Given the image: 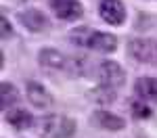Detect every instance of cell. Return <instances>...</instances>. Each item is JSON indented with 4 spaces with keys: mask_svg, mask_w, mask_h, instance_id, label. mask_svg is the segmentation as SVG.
Segmentation results:
<instances>
[{
    "mask_svg": "<svg viewBox=\"0 0 157 138\" xmlns=\"http://www.w3.org/2000/svg\"><path fill=\"white\" fill-rule=\"evenodd\" d=\"M92 96L97 100H101V103H109V100L115 99V90H111V88H107V86H101L92 92Z\"/></svg>",
    "mask_w": 157,
    "mask_h": 138,
    "instance_id": "obj_14",
    "label": "cell"
},
{
    "mask_svg": "<svg viewBox=\"0 0 157 138\" xmlns=\"http://www.w3.org/2000/svg\"><path fill=\"white\" fill-rule=\"evenodd\" d=\"M134 94L140 100H149V103H157V80L151 75H143L136 80L134 84Z\"/></svg>",
    "mask_w": 157,
    "mask_h": 138,
    "instance_id": "obj_9",
    "label": "cell"
},
{
    "mask_svg": "<svg viewBox=\"0 0 157 138\" xmlns=\"http://www.w3.org/2000/svg\"><path fill=\"white\" fill-rule=\"evenodd\" d=\"M25 92H27V100L38 109H48L52 105V96L48 94V90L44 86H40V84H36V82H27Z\"/></svg>",
    "mask_w": 157,
    "mask_h": 138,
    "instance_id": "obj_8",
    "label": "cell"
},
{
    "mask_svg": "<svg viewBox=\"0 0 157 138\" xmlns=\"http://www.w3.org/2000/svg\"><path fill=\"white\" fill-rule=\"evenodd\" d=\"M94 119H97V124L103 130H121L126 125L121 117H117V115H113V113H109V111H97Z\"/></svg>",
    "mask_w": 157,
    "mask_h": 138,
    "instance_id": "obj_12",
    "label": "cell"
},
{
    "mask_svg": "<svg viewBox=\"0 0 157 138\" xmlns=\"http://www.w3.org/2000/svg\"><path fill=\"white\" fill-rule=\"evenodd\" d=\"M38 132L44 138H69L75 134V121L67 115H59V113H50L44 115L36 121Z\"/></svg>",
    "mask_w": 157,
    "mask_h": 138,
    "instance_id": "obj_2",
    "label": "cell"
},
{
    "mask_svg": "<svg viewBox=\"0 0 157 138\" xmlns=\"http://www.w3.org/2000/svg\"><path fill=\"white\" fill-rule=\"evenodd\" d=\"M9 32H11L9 29V21H6V17H2V38L9 36Z\"/></svg>",
    "mask_w": 157,
    "mask_h": 138,
    "instance_id": "obj_16",
    "label": "cell"
},
{
    "mask_svg": "<svg viewBox=\"0 0 157 138\" xmlns=\"http://www.w3.org/2000/svg\"><path fill=\"white\" fill-rule=\"evenodd\" d=\"M50 9L63 21H75L84 13L80 0H50Z\"/></svg>",
    "mask_w": 157,
    "mask_h": 138,
    "instance_id": "obj_6",
    "label": "cell"
},
{
    "mask_svg": "<svg viewBox=\"0 0 157 138\" xmlns=\"http://www.w3.org/2000/svg\"><path fill=\"white\" fill-rule=\"evenodd\" d=\"M80 46H88V48L97 50V52H113L117 48V38L113 34H105V32H92L88 27H78L73 29L69 36Z\"/></svg>",
    "mask_w": 157,
    "mask_h": 138,
    "instance_id": "obj_1",
    "label": "cell"
},
{
    "mask_svg": "<svg viewBox=\"0 0 157 138\" xmlns=\"http://www.w3.org/2000/svg\"><path fill=\"white\" fill-rule=\"evenodd\" d=\"M128 54L138 63H157V42L134 38L128 42Z\"/></svg>",
    "mask_w": 157,
    "mask_h": 138,
    "instance_id": "obj_3",
    "label": "cell"
},
{
    "mask_svg": "<svg viewBox=\"0 0 157 138\" xmlns=\"http://www.w3.org/2000/svg\"><path fill=\"white\" fill-rule=\"evenodd\" d=\"M132 109H134V117H138V119L151 117V109L147 105H143V103H132Z\"/></svg>",
    "mask_w": 157,
    "mask_h": 138,
    "instance_id": "obj_15",
    "label": "cell"
},
{
    "mask_svg": "<svg viewBox=\"0 0 157 138\" xmlns=\"http://www.w3.org/2000/svg\"><path fill=\"white\" fill-rule=\"evenodd\" d=\"M98 80L101 86H107L111 90H117L126 82V73L115 61H103L98 65Z\"/></svg>",
    "mask_w": 157,
    "mask_h": 138,
    "instance_id": "obj_4",
    "label": "cell"
},
{
    "mask_svg": "<svg viewBox=\"0 0 157 138\" xmlns=\"http://www.w3.org/2000/svg\"><path fill=\"white\" fill-rule=\"evenodd\" d=\"M19 100V94H17V88L13 86V84H2V109L6 111L11 105H15Z\"/></svg>",
    "mask_w": 157,
    "mask_h": 138,
    "instance_id": "obj_13",
    "label": "cell"
},
{
    "mask_svg": "<svg viewBox=\"0 0 157 138\" xmlns=\"http://www.w3.org/2000/svg\"><path fill=\"white\" fill-rule=\"evenodd\" d=\"M98 15L109 25H121L126 21V6L121 0H101Z\"/></svg>",
    "mask_w": 157,
    "mask_h": 138,
    "instance_id": "obj_5",
    "label": "cell"
},
{
    "mask_svg": "<svg viewBox=\"0 0 157 138\" xmlns=\"http://www.w3.org/2000/svg\"><path fill=\"white\" fill-rule=\"evenodd\" d=\"M17 19H19V23L23 25L25 29H29V32H42V29L48 27L46 15L42 11H38V9H25V11H21L17 15Z\"/></svg>",
    "mask_w": 157,
    "mask_h": 138,
    "instance_id": "obj_7",
    "label": "cell"
},
{
    "mask_svg": "<svg viewBox=\"0 0 157 138\" xmlns=\"http://www.w3.org/2000/svg\"><path fill=\"white\" fill-rule=\"evenodd\" d=\"M38 59H40V65H42V67H48V69H63V67H65V57L55 48L40 50Z\"/></svg>",
    "mask_w": 157,
    "mask_h": 138,
    "instance_id": "obj_10",
    "label": "cell"
},
{
    "mask_svg": "<svg viewBox=\"0 0 157 138\" xmlns=\"http://www.w3.org/2000/svg\"><path fill=\"white\" fill-rule=\"evenodd\" d=\"M6 121L13 128H17V130H25V128L32 125L34 117L29 115V111H25V109H13V111L6 113Z\"/></svg>",
    "mask_w": 157,
    "mask_h": 138,
    "instance_id": "obj_11",
    "label": "cell"
}]
</instances>
